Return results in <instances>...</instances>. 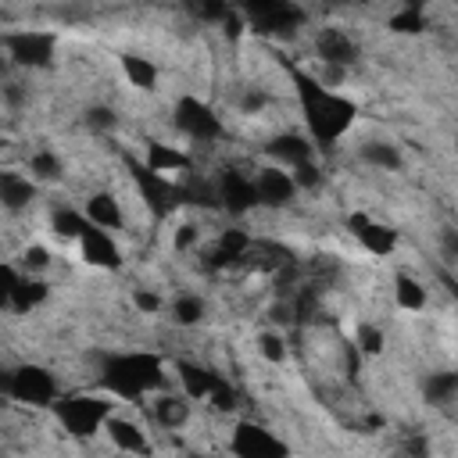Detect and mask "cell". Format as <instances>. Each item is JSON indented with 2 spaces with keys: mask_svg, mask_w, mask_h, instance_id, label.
I'll use <instances>...</instances> for the list:
<instances>
[{
  "mask_svg": "<svg viewBox=\"0 0 458 458\" xmlns=\"http://www.w3.org/2000/svg\"><path fill=\"white\" fill-rule=\"evenodd\" d=\"M358 351H361V354H379V351H383V329L361 322V326H358Z\"/></svg>",
  "mask_w": 458,
  "mask_h": 458,
  "instance_id": "cell-33",
  "label": "cell"
},
{
  "mask_svg": "<svg viewBox=\"0 0 458 458\" xmlns=\"http://www.w3.org/2000/svg\"><path fill=\"white\" fill-rule=\"evenodd\" d=\"M54 415L72 437H93L114 415V401L93 397V394H72V397H61L54 404Z\"/></svg>",
  "mask_w": 458,
  "mask_h": 458,
  "instance_id": "cell-4",
  "label": "cell"
},
{
  "mask_svg": "<svg viewBox=\"0 0 458 458\" xmlns=\"http://www.w3.org/2000/svg\"><path fill=\"white\" fill-rule=\"evenodd\" d=\"M293 86H297V100H301V111H304L311 143L318 150H329L351 129V122L358 114V104L351 97L329 89L326 82L304 75V72H293Z\"/></svg>",
  "mask_w": 458,
  "mask_h": 458,
  "instance_id": "cell-1",
  "label": "cell"
},
{
  "mask_svg": "<svg viewBox=\"0 0 458 458\" xmlns=\"http://www.w3.org/2000/svg\"><path fill=\"white\" fill-rule=\"evenodd\" d=\"M0 200L7 211H21L36 200V182L32 175H18V172H0Z\"/></svg>",
  "mask_w": 458,
  "mask_h": 458,
  "instance_id": "cell-20",
  "label": "cell"
},
{
  "mask_svg": "<svg viewBox=\"0 0 458 458\" xmlns=\"http://www.w3.org/2000/svg\"><path fill=\"white\" fill-rule=\"evenodd\" d=\"M132 301H136V308H140V311H157V308H161L157 293H150V290H136V297H132Z\"/></svg>",
  "mask_w": 458,
  "mask_h": 458,
  "instance_id": "cell-40",
  "label": "cell"
},
{
  "mask_svg": "<svg viewBox=\"0 0 458 458\" xmlns=\"http://www.w3.org/2000/svg\"><path fill=\"white\" fill-rule=\"evenodd\" d=\"M208 401H211L218 411H233V408H236V390H233V386L222 379V383L211 390V397H208Z\"/></svg>",
  "mask_w": 458,
  "mask_h": 458,
  "instance_id": "cell-37",
  "label": "cell"
},
{
  "mask_svg": "<svg viewBox=\"0 0 458 458\" xmlns=\"http://www.w3.org/2000/svg\"><path fill=\"white\" fill-rule=\"evenodd\" d=\"M154 419H157L165 429H179V426H186V419H190V401L179 397V394H165V397L154 401Z\"/></svg>",
  "mask_w": 458,
  "mask_h": 458,
  "instance_id": "cell-24",
  "label": "cell"
},
{
  "mask_svg": "<svg viewBox=\"0 0 458 458\" xmlns=\"http://www.w3.org/2000/svg\"><path fill=\"white\" fill-rule=\"evenodd\" d=\"M193 458H204V454H193Z\"/></svg>",
  "mask_w": 458,
  "mask_h": 458,
  "instance_id": "cell-42",
  "label": "cell"
},
{
  "mask_svg": "<svg viewBox=\"0 0 458 458\" xmlns=\"http://www.w3.org/2000/svg\"><path fill=\"white\" fill-rule=\"evenodd\" d=\"M240 14L258 36H276V39L293 36L308 18L304 7H297L290 0H250L240 7Z\"/></svg>",
  "mask_w": 458,
  "mask_h": 458,
  "instance_id": "cell-3",
  "label": "cell"
},
{
  "mask_svg": "<svg viewBox=\"0 0 458 458\" xmlns=\"http://www.w3.org/2000/svg\"><path fill=\"white\" fill-rule=\"evenodd\" d=\"M268 157H276L279 165H286V168H297V165H308L311 161V154H315V143L311 140H304V136H297V132H279V136H272L268 140Z\"/></svg>",
  "mask_w": 458,
  "mask_h": 458,
  "instance_id": "cell-17",
  "label": "cell"
},
{
  "mask_svg": "<svg viewBox=\"0 0 458 458\" xmlns=\"http://www.w3.org/2000/svg\"><path fill=\"white\" fill-rule=\"evenodd\" d=\"M347 229H351V236H354L372 258H386V254H394V247H397V233H394L390 225H383V222L361 215V211H354V215L347 218Z\"/></svg>",
  "mask_w": 458,
  "mask_h": 458,
  "instance_id": "cell-14",
  "label": "cell"
},
{
  "mask_svg": "<svg viewBox=\"0 0 458 458\" xmlns=\"http://www.w3.org/2000/svg\"><path fill=\"white\" fill-rule=\"evenodd\" d=\"M122 72H125V79H129L132 86H140V89H154V86H157V68H154V61H147V57H140V54H122Z\"/></svg>",
  "mask_w": 458,
  "mask_h": 458,
  "instance_id": "cell-25",
  "label": "cell"
},
{
  "mask_svg": "<svg viewBox=\"0 0 458 458\" xmlns=\"http://www.w3.org/2000/svg\"><path fill=\"white\" fill-rule=\"evenodd\" d=\"M165 383V361L150 351L107 354L100 365V386L122 401H136Z\"/></svg>",
  "mask_w": 458,
  "mask_h": 458,
  "instance_id": "cell-2",
  "label": "cell"
},
{
  "mask_svg": "<svg viewBox=\"0 0 458 458\" xmlns=\"http://www.w3.org/2000/svg\"><path fill=\"white\" fill-rule=\"evenodd\" d=\"M204 318V301L197 293H182L172 301V322L175 326H197Z\"/></svg>",
  "mask_w": 458,
  "mask_h": 458,
  "instance_id": "cell-30",
  "label": "cell"
},
{
  "mask_svg": "<svg viewBox=\"0 0 458 458\" xmlns=\"http://www.w3.org/2000/svg\"><path fill=\"white\" fill-rule=\"evenodd\" d=\"M54 32H39V29H21V32H7L4 36V50L18 68H47L54 61Z\"/></svg>",
  "mask_w": 458,
  "mask_h": 458,
  "instance_id": "cell-7",
  "label": "cell"
},
{
  "mask_svg": "<svg viewBox=\"0 0 458 458\" xmlns=\"http://www.w3.org/2000/svg\"><path fill=\"white\" fill-rule=\"evenodd\" d=\"M215 190H218V208H225L229 215H243V211L258 208L254 175H247L240 168H222L215 175Z\"/></svg>",
  "mask_w": 458,
  "mask_h": 458,
  "instance_id": "cell-11",
  "label": "cell"
},
{
  "mask_svg": "<svg viewBox=\"0 0 458 458\" xmlns=\"http://www.w3.org/2000/svg\"><path fill=\"white\" fill-rule=\"evenodd\" d=\"M132 172H136V182H140V193H143L147 208H150L157 218H165V215H172L179 204H186V186H182V182H172V175H157V172H150L147 165H136Z\"/></svg>",
  "mask_w": 458,
  "mask_h": 458,
  "instance_id": "cell-9",
  "label": "cell"
},
{
  "mask_svg": "<svg viewBox=\"0 0 458 458\" xmlns=\"http://www.w3.org/2000/svg\"><path fill=\"white\" fill-rule=\"evenodd\" d=\"M107 437H111V444L114 447H122V451H129V454H150V440H147V433L132 422V419H118V415H111L107 419Z\"/></svg>",
  "mask_w": 458,
  "mask_h": 458,
  "instance_id": "cell-18",
  "label": "cell"
},
{
  "mask_svg": "<svg viewBox=\"0 0 458 458\" xmlns=\"http://www.w3.org/2000/svg\"><path fill=\"white\" fill-rule=\"evenodd\" d=\"M86 218H89L93 225H100V229H122V222H125L122 204H118L111 193H93V197L86 200Z\"/></svg>",
  "mask_w": 458,
  "mask_h": 458,
  "instance_id": "cell-22",
  "label": "cell"
},
{
  "mask_svg": "<svg viewBox=\"0 0 458 458\" xmlns=\"http://www.w3.org/2000/svg\"><path fill=\"white\" fill-rule=\"evenodd\" d=\"M315 54H318V61H322L326 68L347 72V68L358 61V43H354L344 29L329 25V29H318V36H315Z\"/></svg>",
  "mask_w": 458,
  "mask_h": 458,
  "instance_id": "cell-13",
  "label": "cell"
},
{
  "mask_svg": "<svg viewBox=\"0 0 458 458\" xmlns=\"http://www.w3.org/2000/svg\"><path fill=\"white\" fill-rule=\"evenodd\" d=\"M229 451L233 458H290V447L258 422H236L229 437Z\"/></svg>",
  "mask_w": 458,
  "mask_h": 458,
  "instance_id": "cell-8",
  "label": "cell"
},
{
  "mask_svg": "<svg viewBox=\"0 0 458 458\" xmlns=\"http://www.w3.org/2000/svg\"><path fill=\"white\" fill-rule=\"evenodd\" d=\"M79 250H82V261L86 265H97V268H118L122 265V250L114 243V236L100 225L89 222V229L79 236Z\"/></svg>",
  "mask_w": 458,
  "mask_h": 458,
  "instance_id": "cell-15",
  "label": "cell"
},
{
  "mask_svg": "<svg viewBox=\"0 0 458 458\" xmlns=\"http://www.w3.org/2000/svg\"><path fill=\"white\" fill-rule=\"evenodd\" d=\"M404 451H408L411 458H426V440H422V437H411V440H404Z\"/></svg>",
  "mask_w": 458,
  "mask_h": 458,
  "instance_id": "cell-41",
  "label": "cell"
},
{
  "mask_svg": "<svg viewBox=\"0 0 458 458\" xmlns=\"http://www.w3.org/2000/svg\"><path fill=\"white\" fill-rule=\"evenodd\" d=\"M258 351H261V358L272 361V365L286 361V340H283L279 333H261V336H258Z\"/></svg>",
  "mask_w": 458,
  "mask_h": 458,
  "instance_id": "cell-32",
  "label": "cell"
},
{
  "mask_svg": "<svg viewBox=\"0 0 458 458\" xmlns=\"http://www.w3.org/2000/svg\"><path fill=\"white\" fill-rule=\"evenodd\" d=\"M358 157L365 165H372V168H386V172H397L401 168V150L394 143H386V140H365L358 147Z\"/></svg>",
  "mask_w": 458,
  "mask_h": 458,
  "instance_id": "cell-23",
  "label": "cell"
},
{
  "mask_svg": "<svg viewBox=\"0 0 458 458\" xmlns=\"http://www.w3.org/2000/svg\"><path fill=\"white\" fill-rule=\"evenodd\" d=\"M50 286L36 276H18L14 265H4L0 268V304L14 315H29L32 308H39L47 301Z\"/></svg>",
  "mask_w": 458,
  "mask_h": 458,
  "instance_id": "cell-6",
  "label": "cell"
},
{
  "mask_svg": "<svg viewBox=\"0 0 458 458\" xmlns=\"http://www.w3.org/2000/svg\"><path fill=\"white\" fill-rule=\"evenodd\" d=\"M250 236L243 233V229H225L222 236H218V243L211 247V254H208V268H233V265H243L247 261V254H250Z\"/></svg>",
  "mask_w": 458,
  "mask_h": 458,
  "instance_id": "cell-16",
  "label": "cell"
},
{
  "mask_svg": "<svg viewBox=\"0 0 458 458\" xmlns=\"http://www.w3.org/2000/svg\"><path fill=\"white\" fill-rule=\"evenodd\" d=\"M47 265H50V254H47V247L32 243V247H25V250H21V268H25V276H36V272H43Z\"/></svg>",
  "mask_w": 458,
  "mask_h": 458,
  "instance_id": "cell-35",
  "label": "cell"
},
{
  "mask_svg": "<svg viewBox=\"0 0 458 458\" xmlns=\"http://www.w3.org/2000/svg\"><path fill=\"white\" fill-rule=\"evenodd\" d=\"M172 122H175L179 132H186V136L197 140V143H211V140L222 136V122H218V114H215L204 100H197V97H179Z\"/></svg>",
  "mask_w": 458,
  "mask_h": 458,
  "instance_id": "cell-10",
  "label": "cell"
},
{
  "mask_svg": "<svg viewBox=\"0 0 458 458\" xmlns=\"http://www.w3.org/2000/svg\"><path fill=\"white\" fill-rule=\"evenodd\" d=\"M147 168L157 175H175V172L190 168V157L182 150H175L172 143H150L147 147Z\"/></svg>",
  "mask_w": 458,
  "mask_h": 458,
  "instance_id": "cell-21",
  "label": "cell"
},
{
  "mask_svg": "<svg viewBox=\"0 0 458 458\" xmlns=\"http://www.w3.org/2000/svg\"><path fill=\"white\" fill-rule=\"evenodd\" d=\"M50 225H54L57 236H64V240H79V236L89 229V218L79 215L75 208H57V211L50 215Z\"/></svg>",
  "mask_w": 458,
  "mask_h": 458,
  "instance_id": "cell-28",
  "label": "cell"
},
{
  "mask_svg": "<svg viewBox=\"0 0 458 458\" xmlns=\"http://www.w3.org/2000/svg\"><path fill=\"white\" fill-rule=\"evenodd\" d=\"M4 394H7L11 401L29 404V408H47V404H57V401H61V397H57V379H54V372L43 369V365H32V361H25V365L4 372Z\"/></svg>",
  "mask_w": 458,
  "mask_h": 458,
  "instance_id": "cell-5",
  "label": "cell"
},
{
  "mask_svg": "<svg viewBox=\"0 0 458 458\" xmlns=\"http://www.w3.org/2000/svg\"><path fill=\"white\" fill-rule=\"evenodd\" d=\"M265 104H268V93L258 89V86H250V89L240 97V111H243V114H258V111H265Z\"/></svg>",
  "mask_w": 458,
  "mask_h": 458,
  "instance_id": "cell-36",
  "label": "cell"
},
{
  "mask_svg": "<svg viewBox=\"0 0 458 458\" xmlns=\"http://www.w3.org/2000/svg\"><path fill=\"white\" fill-rule=\"evenodd\" d=\"M179 369V383H182V394L190 397V401H208L211 397V390L222 383L211 369H204V365H193V361H179L175 365Z\"/></svg>",
  "mask_w": 458,
  "mask_h": 458,
  "instance_id": "cell-19",
  "label": "cell"
},
{
  "mask_svg": "<svg viewBox=\"0 0 458 458\" xmlns=\"http://www.w3.org/2000/svg\"><path fill=\"white\" fill-rule=\"evenodd\" d=\"M394 297H397V304L408 308V311H422V308H426V286H422L415 276H408V272H401V276L394 279Z\"/></svg>",
  "mask_w": 458,
  "mask_h": 458,
  "instance_id": "cell-27",
  "label": "cell"
},
{
  "mask_svg": "<svg viewBox=\"0 0 458 458\" xmlns=\"http://www.w3.org/2000/svg\"><path fill=\"white\" fill-rule=\"evenodd\" d=\"M82 122L89 125V129H97V132H104V129H114L118 125V114L111 111V107H86V114H82Z\"/></svg>",
  "mask_w": 458,
  "mask_h": 458,
  "instance_id": "cell-34",
  "label": "cell"
},
{
  "mask_svg": "<svg viewBox=\"0 0 458 458\" xmlns=\"http://www.w3.org/2000/svg\"><path fill=\"white\" fill-rule=\"evenodd\" d=\"M197 236H200V233H197V225H190V222H186V225H179V229H175V247H179V250H186V247H193V243H197Z\"/></svg>",
  "mask_w": 458,
  "mask_h": 458,
  "instance_id": "cell-39",
  "label": "cell"
},
{
  "mask_svg": "<svg viewBox=\"0 0 458 458\" xmlns=\"http://www.w3.org/2000/svg\"><path fill=\"white\" fill-rule=\"evenodd\" d=\"M390 29H394V32H422V29H426L422 7H401V11L390 18Z\"/></svg>",
  "mask_w": 458,
  "mask_h": 458,
  "instance_id": "cell-31",
  "label": "cell"
},
{
  "mask_svg": "<svg viewBox=\"0 0 458 458\" xmlns=\"http://www.w3.org/2000/svg\"><path fill=\"white\" fill-rule=\"evenodd\" d=\"M422 394L429 404H451L458 397V372H433L422 383Z\"/></svg>",
  "mask_w": 458,
  "mask_h": 458,
  "instance_id": "cell-26",
  "label": "cell"
},
{
  "mask_svg": "<svg viewBox=\"0 0 458 458\" xmlns=\"http://www.w3.org/2000/svg\"><path fill=\"white\" fill-rule=\"evenodd\" d=\"M61 172H64V161L54 150H36L29 157V175L36 182H54V179H61Z\"/></svg>",
  "mask_w": 458,
  "mask_h": 458,
  "instance_id": "cell-29",
  "label": "cell"
},
{
  "mask_svg": "<svg viewBox=\"0 0 458 458\" xmlns=\"http://www.w3.org/2000/svg\"><path fill=\"white\" fill-rule=\"evenodd\" d=\"M293 182H297V190H301V186L311 190V186L318 182V165H311V161H308V165H297V168H293Z\"/></svg>",
  "mask_w": 458,
  "mask_h": 458,
  "instance_id": "cell-38",
  "label": "cell"
},
{
  "mask_svg": "<svg viewBox=\"0 0 458 458\" xmlns=\"http://www.w3.org/2000/svg\"><path fill=\"white\" fill-rule=\"evenodd\" d=\"M254 190H258V204L261 208H286L297 197V182L293 172H286L283 165H268L254 172Z\"/></svg>",
  "mask_w": 458,
  "mask_h": 458,
  "instance_id": "cell-12",
  "label": "cell"
}]
</instances>
